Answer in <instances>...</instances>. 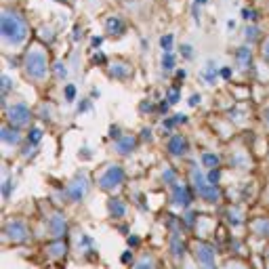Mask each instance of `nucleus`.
I'll list each match as a JSON object with an SVG mask.
<instances>
[{
  "instance_id": "20e7f679",
  "label": "nucleus",
  "mask_w": 269,
  "mask_h": 269,
  "mask_svg": "<svg viewBox=\"0 0 269 269\" xmlns=\"http://www.w3.org/2000/svg\"><path fill=\"white\" fill-rule=\"evenodd\" d=\"M122 181H124L122 166H109L107 171L101 175V179H99V187L109 191V189H116L118 185H122Z\"/></svg>"
},
{
  "instance_id": "9d476101",
  "label": "nucleus",
  "mask_w": 269,
  "mask_h": 269,
  "mask_svg": "<svg viewBox=\"0 0 269 269\" xmlns=\"http://www.w3.org/2000/svg\"><path fill=\"white\" fill-rule=\"evenodd\" d=\"M49 232L55 236V238H61L65 232H67V223L61 215H53V219L49 221Z\"/></svg>"
},
{
  "instance_id": "5fc2aeb1",
  "label": "nucleus",
  "mask_w": 269,
  "mask_h": 269,
  "mask_svg": "<svg viewBox=\"0 0 269 269\" xmlns=\"http://www.w3.org/2000/svg\"><path fill=\"white\" fill-rule=\"evenodd\" d=\"M267 120H269V109H267Z\"/></svg>"
},
{
  "instance_id": "423d86ee",
  "label": "nucleus",
  "mask_w": 269,
  "mask_h": 269,
  "mask_svg": "<svg viewBox=\"0 0 269 269\" xmlns=\"http://www.w3.org/2000/svg\"><path fill=\"white\" fill-rule=\"evenodd\" d=\"M7 116L11 120L13 126H25L27 122H30V107H27L25 103H15V105H11L9 111H7Z\"/></svg>"
},
{
  "instance_id": "a878e982",
  "label": "nucleus",
  "mask_w": 269,
  "mask_h": 269,
  "mask_svg": "<svg viewBox=\"0 0 269 269\" xmlns=\"http://www.w3.org/2000/svg\"><path fill=\"white\" fill-rule=\"evenodd\" d=\"M74 97H76V87L74 84H67L65 87V99L67 101H74Z\"/></svg>"
},
{
  "instance_id": "7ed1b4c3",
  "label": "nucleus",
  "mask_w": 269,
  "mask_h": 269,
  "mask_svg": "<svg viewBox=\"0 0 269 269\" xmlns=\"http://www.w3.org/2000/svg\"><path fill=\"white\" fill-rule=\"evenodd\" d=\"M191 181H194L196 191L200 194V198H204V200H208V202H217L219 200V189L215 187V183L206 181V177L200 171L191 173Z\"/></svg>"
},
{
  "instance_id": "864d4df0",
  "label": "nucleus",
  "mask_w": 269,
  "mask_h": 269,
  "mask_svg": "<svg viewBox=\"0 0 269 269\" xmlns=\"http://www.w3.org/2000/svg\"><path fill=\"white\" fill-rule=\"evenodd\" d=\"M267 259H269V246H267Z\"/></svg>"
},
{
  "instance_id": "a18cd8bd",
  "label": "nucleus",
  "mask_w": 269,
  "mask_h": 269,
  "mask_svg": "<svg viewBox=\"0 0 269 269\" xmlns=\"http://www.w3.org/2000/svg\"><path fill=\"white\" fill-rule=\"evenodd\" d=\"M91 244V240H89V236H84V240H80V246H89Z\"/></svg>"
},
{
  "instance_id": "6ab92c4d",
  "label": "nucleus",
  "mask_w": 269,
  "mask_h": 269,
  "mask_svg": "<svg viewBox=\"0 0 269 269\" xmlns=\"http://www.w3.org/2000/svg\"><path fill=\"white\" fill-rule=\"evenodd\" d=\"M109 74H111V76H116V78H126L131 72H129V65H124V63H116V65H111Z\"/></svg>"
},
{
  "instance_id": "c03bdc74",
  "label": "nucleus",
  "mask_w": 269,
  "mask_h": 269,
  "mask_svg": "<svg viewBox=\"0 0 269 269\" xmlns=\"http://www.w3.org/2000/svg\"><path fill=\"white\" fill-rule=\"evenodd\" d=\"M122 261H124V263H129V261H131V252H129V250L122 252Z\"/></svg>"
},
{
  "instance_id": "09e8293b",
  "label": "nucleus",
  "mask_w": 269,
  "mask_h": 269,
  "mask_svg": "<svg viewBox=\"0 0 269 269\" xmlns=\"http://www.w3.org/2000/svg\"><path fill=\"white\" fill-rule=\"evenodd\" d=\"M95 61H97V63H103L105 57H103V55H95Z\"/></svg>"
},
{
  "instance_id": "39448f33",
  "label": "nucleus",
  "mask_w": 269,
  "mask_h": 269,
  "mask_svg": "<svg viewBox=\"0 0 269 269\" xmlns=\"http://www.w3.org/2000/svg\"><path fill=\"white\" fill-rule=\"evenodd\" d=\"M87 194H89V179H87V175L80 173L67 185V198H69V200H74V202H80Z\"/></svg>"
},
{
  "instance_id": "72a5a7b5",
  "label": "nucleus",
  "mask_w": 269,
  "mask_h": 269,
  "mask_svg": "<svg viewBox=\"0 0 269 269\" xmlns=\"http://www.w3.org/2000/svg\"><path fill=\"white\" fill-rule=\"evenodd\" d=\"M242 15H244L248 21H254V17H257V13H254V11H248V9H244V11H242Z\"/></svg>"
},
{
  "instance_id": "de8ad7c7",
  "label": "nucleus",
  "mask_w": 269,
  "mask_h": 269,
  "mask_svg": "<svg viewBox=\"0 0 269 269\" xmlns=\"http://www.w3.org/2000/svg\"><path fill=\"white\" fill-rule=\"evenodd\" d=\"M101 42H103V38H101V36H99V38H93V45H95V47H99Z\"/></svg>"
},
{
  "instance_id": "e433bc0d",
  "label": "nucleus",
  "mask_w": 269,
  "mask_h": 269,
  "mask_svg": "<svg viewBox=\"0 0 269 269\" xmlns=\"http://www.w3.org/2000/svg\"><path fill=\"white\" fill-rule=\"evenodd\" d=\"M141 139H143V141H149V139H151V131L143 129V131H141Z\"/></svg>"
},
{
  "instance_id": "c85d7f7f",
  "label": "nucleus",
  "mask_w": 269,
  "mask_h": 269,
  "mask_svg": "<svg viewBox=\"0 0 269 269\" xmlns=\"http://www.w3.org/2000/svg\"><path fill=\"white\" fill-rule=\"evenodd\" d=\"M9 91H11V78L5 74V76H3V99H5V95H7Z\"/></svg>"
},
{
  "instance_id": "b1692460",
  "label": "nucleus",
  "mask_w": 269,
  "mask_h": 269,
  "mask_svg": "<svg viewBox=\"0 0 269 269\" xmlns=\"http://www.w3.org/2000/svg\"><path fill=\"white\" fill-rule=\"evenodd\" d=\"M160 45H162L164 51H171V49H173V36H171V34L162 36V38H160Z\"/></svg>"
},
{
  "instance_id": "f3484780",
  "label": "nucleus",
  "mask_w": 269,
  "mask_h": 269,
  "mask_svg": "<svg viewBox=\"0 0 269 269\" xmlns=\"http://www.w3.org/2000/svg\"><path fill=\"white\" fill-rule=\"evenodd\" d=\"M236 59H238L240 67H250V63H252V57H250V51H248L246 47H242V49H238V53H236Z\"/></svg>"
},
{
  "instance_id": "2f4dec72",
  "label": "nucleus",
  "mask_w": 269,
  "mask_h": 269,
  "mask_svg": "<svg viewBox=\"0 0 269 269\" xmlns=\"http://www.w3.org/2000/svg\"><path fill=\"white\" fill-rule=\"evenodd\" d=\"M177 101H179V91L173 89L171 93H168V103H177Z\"/></svg>"
},
{
  "instance_id": "9b49d317",
  "label": "nucleus",
  "mask_w": 269,
  "mask_h": 269,
  "mask_svg": "<svg viewBox=\"0 0 269 269\" xmlns=\"http://www.w3.org/2000/svg\"><path fill=\"white\" fill-rule=\"evenodd\" d=\"M185 147H187L185 137H181V135H175V137H171V141H168V151L173 156H181L185 151Z\"/></svg>"
},
{
  "instance_id": "79ce46f5",
  "label": "nucleus",
  "mask_w": 269,
  "mask_h": 269,
  "mask_svg": "<svg viewBox=\"0 0 269 269\" xmlns=\"http://www.w3.org/2000/svg\"><path fill=\"white\" fill-rule=\"evenodd\" d=\"M129 244H131V246H137V244H139V238H137V236H131V238H129Z\"/></svg>"
},
{
  "instance_id": "473e14b6",
  "label": "nucleus",
  "mask_w": 269,
  "mask_h": 269,
  "mask_svg": "<svg viewBox=\"0 0 269 269\" xmlns=\"http://www.w3.org/2000/svg\"><path fill=\"white\" fill-rule=\"evenodd\" d=\"M215 72H217V69H215V65H212V61H210V63H208V72L204 74L206 80H212V78H215Z\"/></svg>"
},
{
  "instance_id": "3c124183",
  "label": "nucleus",
  "mask_w": 269,
  "mask_h": 269,
  "mask_svg": "<svg viewBox=\"0 0 269 269\" xmlns=\"http://www.w3.org/2000/svg\"><path fill=\"white\" fill-rule=\"evenodd\" d=\"M265 57H269V40L265 42Z\"/></svg>"
},
{
  "instance_id": "a19ab883",
  "label": "nucleus",
  "mask_w": 269,
  "mask_h": 269,
  "mask_svg": "<svg viewBox=\"0 0 269 269\" xmlns=\"http://www.w3.org/2000/svg\"><path fill=\"white\" fill-rule=\"evenodd\" d=\"M151 265H153L151 259H145V261H141V263H139V267H151Z\"/></svg>"
},
{
  "instance_id": "4c0bfd02",
  "label": "nucleus",
  "mask_w": 269,
  "mask_h": 269,
  "mask_svg": "<svg viewBox=\"0 0 269 269\" xmlns=\"http://www.w3.org/2000/svg\"><path fill=\"white\" fill-rule=\"evenodd\" d=\"M9 194H11V181H5V189H3V196H5V198H9Z\"/></svg>"
},
{
  "instance_id": "aec40b11",
  "label": "nucleus",
  "mask_w": 269,
  "mask_h": 269,
  "mask_svg": "<svg viewBox=\"0 0 269 269\" xmlns=\"http://www.w3.org/2000/svg\"><path fill=\"white\" fill-rule=\"evenodd\" d=\"M171 248H173V254L177 259H181L183 257V252H185V246H183V242L179 240V236H173V240H171Z\"/></svg>"
},
{
  "instance_id": "37998d69",
  "label": "nucleus",
  "mask_w": 269,
  "mask_h": 269,
  "mask_svg": "<svg viewBox=\"0 0 269 269\" xmlns=\"http://www.w3.org/2000/svg\"><path fill=\"white\" fill-rule=\"evenodd\" d=\"M185 120H187V118H185V116H183V114H177V116H175V122H177V124H181V122H185Z\"/></svg>"
},
{
  "instance_id": "f257e3e1",
  "label": "nucleus",
  "mask_w": 269,
  "mask_h": 269,
  "mask_svg": "<svg viewBox=\"0 0 269 269\" xmlns=\"http://www.w3.org/2000/svg\"><path fill=\"white\" fill-rule=\"evenodd\" d=\"M0 30H3V36L9 45H21V42L27 38V23L25 19L15 11H3V19H0Z\"/></svg>"
},
{
  "instance_id": "c756f323",
  "label": "nucleus",
  "mask_w": 269,
  "mask_h": 269,
  "mask_svg": "<svg viewBox=\"0 0 269 269\" xmlns=\"http://www.w3.org/2000/svg\"><path fill=\"white\" fill-rule=\"evenodd\" d=\"M246 38L248 40H257L259 38V30H257V27H246Z\"/></svg>"
},
{
  "instance_id": "a211bd4d",
  "label": "nucleus",
  "mask_w": 269,
  "mask_h": 269,
  "mask_svg": "<svg viewBox=\"0 0 269 269\" xmlns=\"http://www.w3.org/2000/svg\"><path fill=\"white\" fill-rule=\"evenodd\" d=\"M252 229L263 238H269V219H259L252 223Z\"/></svg>"
},
{
  "instance_id": "bb28decb",
  "label": "nucleus",
  "mask_w": 269,
  "mask_h": 269,
  "mask_svg": "<svg viewBox=\"0 0 269 269\" xmlns=\"http://www.w3.org/2000/svg\"><path fill=\"white\" fill-rule=\"evenodd\" d=\"M55 72H57V76L59 78H65L67 76V69H65V65L59 61V63H55Z\"/></svg>"
},
{
  "instance_id": "4468645a",
  "label": "nucleus",
  "mask_w": 269,
  "mask_h": 269,
  "mask_svg": "<svg viewBox=\"0 0 269 269\" xmlns=\"http://www.w3.org/2000/svg\"><path fill=\"white\" fill-rule=\"evenodd\" d=\"M107 208H109V215L116 217V219H122L126 215V206L122 200H116V198H111V200L107 202Z\"/></svg>"
},
{
  "instance_id": "f704fd0d",
  "label": "nucleus",
  "mask_w": 269,
  "mask_h": 269,
  "mask_svg": "<svg viewBox=\"0 0 269 269\" xmlns=\"http://www.w3.org/2000/svg\"><path fill=\"white\" fill-rule=\"evenodd\" d=\"M221 76H223L225 80H229V78H232V67H223V69H221Z\"/></svg>"
},
{
  "instance_id": "58836bf2",
  "label": "nucleus",
  "mask_w": 269,
  "mask_h": 269,
  "mask_svg": "<svg viewBox=\"0 0 269 269\" xmlns=\"http://www.w3.org/2000/svg\"><path fill=\"white\" fill-rule=\"evenodd\" d=\"M200 103V95H191L189 97V105H198Z\"/></svg>"
},
{
  "instance_id": "f03ea898",
  "label": "nucleus",
  "mask_w": 269,
  "mask_h": 269,
  "mask_svg": "<svg viewBox=\"0 0 269 269\" xmlns=\"http://www.w3.org/2000/svg\"><path fill=\"white\" fill-rule=\"evenodd\" d=\"M25 72L34 80H42L47 76V55L42 53V49L32 47L25 55Z\"/></svg>"
},
{
  "instance_id": "393cba45",
  "label": "nucleus",
  "mask_w": 269,
  "mask_h": 269,
  "mask_svg": "<svg viewBox=\"0 0 269 269\" xmlns=\"http://www.w3.org/2000/svg\"><path fill=\"white\" fill-rule=\"evenodd\" d=\"M219 179H221L219 168H217V166H215V168H210V173H208V181H210V183H215V185H217Z\"/></svg>"
},
{
  "instance_id": "ddd939ff",
  "label": "nucleus",
  "mask_w": 269,
  "mask_h": 269,
  "mask_svg": "<svg viewBox=\"0 0 269 269\" xmlns=\"http://www.w3.org/2000/svg\"><path fill=\"white\" fill-rule=\"evenodd\" d=\"M105 27H107V32L111 34V36H120V34H124V21L120 19V17H109L107 21H105Z\"/></svg>"
},
{
  "instance_id": "cd10ccee",
  "label": "nucleus",
  "mask_w": 269,
  "mask_h": 269,
  "mask_svg": "<svg viewBox=\"0 0 269 269\" xmlns=\"http://www.w3.org/2000/svg\"><path fill=\"white\" fill-rule=\"evenodd\" d=\"M162 179L166 183H175V173H173V168H166V171L162 173Z\"/></svg>"
},
{
  "instance_id": "ea45409f",
  "label": "nucleus",
  "mask_w": 269,
  "mask_h": 269,
  "mask_svg": "<svg viewBox=\"0 0 269 269\" xmlns=\"http://www.w3.org/2000/svg\"><path fill=\"white\" fill-rule=\"evenodd\" d=\"M177 122H175V118H171V120H164V129H173Z\"/></svg>"
},
{
  "instance_id": "7c9ffc66",
  "label": "nucleus",
  "mask_w": 269,
  "mask_h": 269,
  "mask_svg": "<svg viewBox=\"0 0 269 269\" xmlns=\"http://www.w3.org/2000/svg\"><path fill=\"white\" fill-rule=\"evenodd\" d=\"M181 53L185 59H191V47L189 45H181Z\"/></svg>"
},
{
  "instance_id": "5701e85b",
  "label": "nucleus",
  "mask_w": 269,
  "mask_h": 269,
  "mask_svg": "<svg viewBox=\"0 0 269 269\" xmlns=\"http://www.w3.org/2000/svg\"><path fill=\"white\" fill-rule=\"evenodd\" d=\"M40 139H42V129H32L30 135H27V141H30L32 145H38Z\"/></svg>"
},
{
  "instance_id": "6e6552de",
  "label": "nucleus",
  "mask_w": 269,
  "mask_h": 269,
  "mask_svg": "<svg viewBox=\"0 0 269 269\" xmlns=\"http://www.w3.org/2000/svg\"><path fill=\"white\" fill-rule=\"evenodd\" d=\"M196 257L204 267H215V248H212L210 244H198Z\"/></svg>"
},
{
  "instance_id": "49530a36",
  "label": "nucleus",
  "mask_w": 269,
  "mask_h": 269,
  "mask_svg": "<svg viewBox=\"0 0 269 269\" xmlns=\"http://www.w3.org/2000/svg\"><path fill=\"white\" fill-rule=\"evenodd\" d=\"M89 109V101H82V105L78 107V111H87Z\"/></svg>"
},
{
  "instance_id": "8fccbe9b",
  "label": "nucleus",
  "mask_w": 269,
  "mask_h": 269,
  "mask_svg": "<svg viewBox=\"0 0 269 269\" xmlns=\"http://www.w3.org/2000/svg\"><path fill=\"white\" fill-rule=\"evenodd\" d=\"M147 109H151V105H147V101H145L143 105H141V111H147Z\"/></svg>"
},
{
  "instance_id": "0eeeda50",
  "label": "nucleus",
  "mask_w": 269,
  "mask_h": 269,
  "mask_svg": "<svg viewBox=\"0 0 269 269\" xmlns=\"http://www.w3.org/2000/svg\"><path fill=\"white\" fill-rule=\"evenodd\" d=\"M5 236L13 242H25L27 240V229L21 221H11L7 227H5Z\"/></svg>"
},
{
  "instance_id": "2eb2a0df",
  "label": "nucleus",
  "mask_w": 269,
  "mask_h": 269,
  "mask_svg": "<svg viewBox=\"0 0 269 269\" xmlns=\"http://www.w3.org/2000/svg\"><path fill=\"white\" fill-rule=\"evenodd\" d=\"M3 141H5V143H11V145H17L19 141H21L19 131L11 129V126H3Z\"/></svg>"
},
{
  "instance_id": "603ef678",
  "label": "nucleus",
  "mask_w": 269,
  "mask_h": 269,
  "mask_svg": "<svg viewBox=\"0 0 269 269\" xmlns=\"http://www.w3.org/2000/svg\"><path fill=\"white\" fill-rule=\"evenodd\" d=\"M196 5H206V0H196Z\"/></svg>"
},
{
  "instance_id": "c9c22d12",
  "label": "nucleus",
  "mask_w": 269,
  "mask_h": 269,
  "mask_svg": "<svg viewBox=\"0 0 269 269\" xmlns=\"http://www.w3.org/2000/svg\"><path fill=\"white\" fill-rule=\"evenodd\" d=\"M109 133H111V139H114V141H116V139H120V137H118V135H120V129H118V126H111Z\"/></svg>"
},
{
  "instance_id": "412c9836",
  "label": "nucleus",
  "mask_w": 269,
  "mask_h": 269,
  "mask_svg": "<svg viewBox=\"0 0 269 269\" xmlns=\"http://www.w3.org/2000/svg\"><path fill=\"white\" fill-rule=\"evenodd\" d=\"M175 67V57L171 51H164V57H162V69L164 72H171V69Z\"/></svg>"
},
{
  "instance_id": "f8f14e48",
  "label": "nucleus",
  "mask_w": 269,
  "mask_h": 269,
  "mask_svg": "<svg viewBox=\"0 0 269 269\" xmlns=\"http://www.w3.org/2000/svg\"><path fill=\"white\" fill-rule=\"evenodd\" d=\"M133 147H135V137H120V139H116V149H118V153H122V156H129L131 151H133Z\"/></svg>"
},
{
  "instance_id": "1a4fd4ad",
  "label": "nucleus",
  "mask_w": 269,
  "mask_h": 269,
  "mask_svg": "<svg viewBox=\"0 0 269 269\" xmlns=\"http://www.w3.org/2000/svg\"><path fill=\"white\" fill-rule=\"evenodd\" d=\"M173 202L177 206H183V208H187L191 204V194L187 187H181V185H175L173 183Z\"/></svg>"
},
{
  "instance_id": "dca6fc26",
  "label": "nucleus",
  "mask_w": 269,
  "mask_h": 269,
  "mask_svg": "<svg viewBox=\"0 0 269 269\" xmlns=\"http://www.w3.org/2000/svg\"><path fill=\"white\" fill-rule=\"evenodd\" d=\"M65 252H67V246H65V242H61V240H55V242L49 244V254H51V257H63Z\"/></svg>"
},
{
  "instance_id": "4be33fe9",
  "label": "nucleus",
  "mask_w": 269,
  "mask_h": 269,
  "mask_svg": "<svg viewBox=\"0 0 269 269\" xmlns=\"http://www.w3.org/2000/svg\"><path fill=\"white\" fill-rule=\"evenodd\" d=\"M202 164L208 166V168L219 166V156H217V153H204V156H202Z\"/></svg>"
}]
</instances>
